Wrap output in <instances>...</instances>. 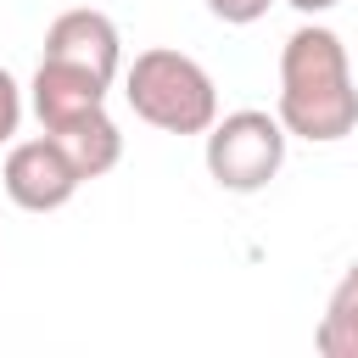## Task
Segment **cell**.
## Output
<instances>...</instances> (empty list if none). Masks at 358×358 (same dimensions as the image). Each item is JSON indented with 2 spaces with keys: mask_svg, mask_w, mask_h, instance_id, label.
<instances>
[{
  "mask_svg": "<svg viewBox=\"0 0 358 358\" xmlns=\"http://www.w3.org/2000/svg\"><path fill=\"white\" fill-rule=\"evenodd\" d=\"M274 117L285 123V134L313 140V145L347 140L358 129V84H352V67H347V45L330 28L302 22L285 39Z\"/></svg>",
  "mask_w": 358,
  "mask_h": 358,
  "instance_id": "1",
  "label": "cell"
},
{
  "mask_svg": "<svg viewBox=\"0 0 358 358\" xmlns=\"http://www.w3.org/2000/svg\"><path fill=\"white\" fill-rule=\"evenodd\" d=\"M123 95L134 106L140 123L162 129V134H207L218 117V90L207 78V67L185 50H140L123 73Z\"/></svg>",
  "mask_w": 358,
  "mask_h": 358,
  "instance_id": "2",
  "label": "cell"
},
{
  "mask_svg": "<svg viewBox=\"0 0 358 358\" xmlns=\"http://www.w3.org/2000/svg\"><path fill=\"white\" fill-rule=\"evenodd\" d=\"M285 140H291L285 123L268 117V112H257V106H241L229 117H213V129H207V173L224 190L252 196V190H263L280 173Z\"/></svg>",
  "mask_w": 358,
  "mask_h": 358,
  "instance_id": "3",
  "label": "cell"
},
{
  "mask_svg": "<svg viewBox=\"0 0 358 358\" xmlns=\"http://www.w3.org/2000/svg\"><path fill=\"white\" fill-rule=\"evenodd\" d=\"M0 179H6V196H11L22 213H56V207H67L73 190L84 185L78 168L67 162V151H62L50 134H39V140H17V145L6 151Z\"/></svg>",
  "mask_w": 358,
  "mask_h": 358,
  "instance_id": "4",
  "label": "cell"
},
{
  "mask_svg": "<svg viewBox=\"0 0 358 358\" xmlns=\"http://www.w3.org/2000/svg\"><path fill=\"white\" fill-rule=\"evenodd\" d=\"M45 56L73 62V67H84V73H95V78L112 84L117 67H123V39H117V22L106 11L78 6V11H62L45 28Z\"/></svg>",
  "mask_w": 358,
  "mask_h": 358,
  "instance_id": "5",
  "label": "cell"
},
{
  "mask_svg": "<svg viewBox=\"0 0 358 358\" xmlns=\"http://www.w3.org/2000/svg\"><path fill=\"white\" fill-rule=\"evenodd\" d=\"M28 101H34V117L39 129H62L95 106H106V78L73 67V62H56V56H39L34 67V84H28Z\"/></svg>",
  "mask_w": 358,
  "mask_h": 358,
  "instance_id": "6",
  "label": "cell"
},
{
  "mask_svg": "<svg viewBox=\"0 0 358 358\" xmlns=\"http://www.w3.org/2000/svg\"><path fill=\"white\" fill-rule=\"evenodd\" d=\"M45 134L67 151V162L78 168V179H101V173H112L117 157H123V134H117V123L106 117V106L84 112V117H73V123H62V129H45Z\"/></svg>",
  "mask_w": 358,
  "mask_h": 358,
  "instance_id": "7",
  "label": "cell"
},
{
  "mask_svg": "<svg viewBox=\"0 0 358 358\" xmlns=\"http://www.w3.org/2000/svg\"><path fill=\"white\" fill-rule=\"evenodd\" d=\"M313 347L324 358H358V263H347V274L336 280L324 319L313 330Z\"/></svg>",
  "mask_w": 358,
  "mask_h": 358,
  "instance_id": "8",
  "label": "cell"
},
{
  "mask_svg": "<svg viewBox=\"0 0 358 358\" xmlns=\"http://www.w3.org/2000/svg\"><path fill=\"white\" fill-rule=\"evenodd\" d=\"M17 123H22V90H17V78L0 67V145H11Z\"/></svg>",
  "mask_w": 358,
  "mask_h": 358,
  "instance_id": "9",
  "label": "cell"
},
{
  "mask_svg": "<svg viewBox=\"0 0 358 358\" xmlns=\"http://www.w3.org/2000/svg\"><path fill=\"white\" fill-rule=\"evenodd\" d=\"M274 0H207V11L218 17V22H235V28H246V22H257L263 11H268Z\"/></svg>",
  "mask_w": 358,
  "mask_h": 358,
  "instance_id": "10",
  "label": "cell"
},
{
  "mask_svg": "<svg viewBox=\"0 0 358 358\" xmlns=\"http://www.w3.org/2000/svg\"><path fill=\"white\" fill-rule=\"evenodd\" d=\"M285 6H296V11L313 17V11H330V6H341V0H285Z\"/></svg>",
  "mask_w": 358,
  "mask_h": 358,
  "instance_id": "11",
  "label": "cell"
}]
</instances>
